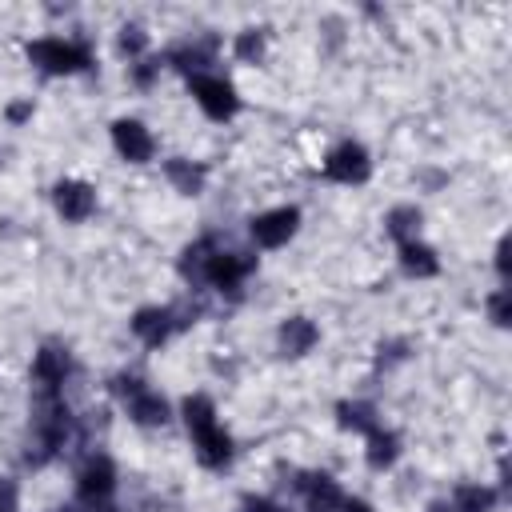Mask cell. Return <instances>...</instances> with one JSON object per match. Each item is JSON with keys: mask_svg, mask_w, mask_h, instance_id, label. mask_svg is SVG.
I'll use <instances>...</instances> for the list:
<instances>
[{"mask_svg": "<svg viewBox=\"0 0 512 512\" xmlns=\"http://www.w3.org/2000/svg\"><path fill=\"white\" fill-rule=\"evenodd\" d=\"M296 228H300V212L296 208H272V212H260L252 220V240L260 248H280V244H288L296 236Z\"/></svg>", "mask_w": 512, "mask_h": 512, "instance_id": "obj_5", "label": "cell"}, {"mask_svg": "<svg viewBox=\"0 0 512 512\" xmlns=\"http://www.w3.org/2000/svg\"><path fill=\"white\" fill-rule=\"evenodd\" d=\"M28 60L48 72V76H68V72H80L88 68V48L76 44V40H60V36H44V40H32L28 44Z\"/></svg>", "mask_w": 512, "mask_h": 512, "instance_id": "obj_2", "label": "cell"}, {"mask_svg": "<svg viewBox=\"0 0 512 512\" xmlns=\"http://www.w3.org/2000/svg\"><path fill=\"white\" fill-rule=\"evenodd\" d=\"M396 456H400V440H396V432L372 428V432H368V464H372V468H388Z\"/></svg>", "mask_w": 512, "mask_h": 512, "instance_id": "obj_17", "label": "cell"}, {"mask_svg": "<svg viewBox=\"0 0 512 512\" xmlns=\"http://www.w3.org/2000/svg\"><path fill=\"white\" fill-rule=\"evenodd\" d=\"M400 268L408 272V276H436L440 272V260H436V252L428 248V244H420V240H408V244H400Z\"/></svg>", "mask_w": 512, "mask_h": 512, "instance_id": "obj_15", "label": "cell"}, {"mask_svg": "<svg viewBox=\"0 0 512 512\" xmlns=\"http://www.w3.org/2000/svg\"><path fill=\"white\" fill-rule=\"evenodd\" d=\"M208 256H212V248H208V240H196L188 252H184V260H180V272L188 276V280H204V268H208Z\"/></svg>", "mask_w": 512, "mask_h": 512, "instance_id": "obj_21", "label": "cell"}, {"mask_svg": "<svg viewBox=\"0 0 512 512\" xmlns=\"http://www.w3.org/2000/svg\"><path fill=\"white\" fill-rule=\"evenodd\" d=\"M28 116H32V104H28V100H20V104L8 108V120H12V124H20V120H28Z\"/></svg>", "mask_w": 512, "mask_h": 512, "instance_id": "obj_26", "label": "cell"}, {"mask_svg": "<svg viewBox=\"0 0 512 512\" xmlns=\"http://www.w3.org/2000/svg\"><path fill=\"white\" fill-rule=\"evenodd\" d=\"M336 412H340V424L352 428V432H372V428H380L372 404H340Z\"/></svg>", "mask_w": 512, "mask_h": 512, "instance_id": "obj_19", "label": "cell"}, {"mask_svg": "<svg viewBox=\"0 0 512 512\" xmlns=\"http://www.w3.org/2000/svg\"><path fill=\"white\" fill-rule=\"evenodd\" d=\"M184 424L196 448V460L204 468H224L232 460V440L228 432L216 424V404L208 396H188L184 400Z\"/></svg>", "mask_w": 512, "mask_h": 512, "instance_id": "obj_1", "label": "cell"}, {"mask_svg": "<svg viewBox=\"0 0 512 512\" xmlns=\"http://www.w3.org/2000/svg\"><path fill=\"white\" fill-rule=\"evenodd\" d=\"M188 84H192V96H196V104L204 108V116H212V120H232V116H236L240 100H236V88H232L224 76L200 72V76H192Z\"/></svg>", "mask_w": 512, "mask_h": 512, "instance_id": "obj_3", "label": "cell"}, {"mask_svg": "<svg viewBox=\"0 0 512 512\" xmlns=\"http://www.w3.org/2000/svg\"><path fill=\"white\" fill-rule=\"evenodd\" d=\"M244 508H248V512H284V508H280V504H272V500H248Z\"/></svg>", "mask_w": 512, "mask_h": 512, "instance_id": "obj_27", "label": "cell"}, {"mask_svg": "<svg viewBox=\"0 0 512 512\" xmlns=\"http://www.w3.org/2000/svg\"><path fill=\"white\" fill-rule=\"evenodd\" d=\"M304 504H308V512H340V504H344V496H340V488H336V480L332 476H324V472H316V476H304Z\"/></svg>", "mask_w": 512, "mask_h": 512, "instance_id": "obj_12", "label": "cell"}, {"mask_svg": "<svg viewBox=\"0 0 512 512\" xmlns=\"http://www.w3.org/2000/svg\"><path fill=\"white\" fill-rule=\"evenodd\" d=\"M172 328H176L172 308H140V312L132 316V332H136L148 348H160V344L172 336Z\"/></svg>", "mask_w": 512, "mask_h": 512, "instance_id": "obj_10", "label": "cell"}, {"mask_svg": "<svg viewBox=\"0 0 512 512\" xmlns=\"http://www.w3.org/2000/svg\"><path fill=\"white\" fill-rule=\"evenodd\" d=\"M488 316H492V324H508V292H496L492 300H488Z\"/></svg>", "mask_w": 512, "mask_h": 512, "instance_id": "obj_24", "label": "cell"}, {"mask_svg": "<svg viewBox=\"0 0 512 512\" xmlns=\"http://www.w3.org/2000/svg\"><path fill=\"white\" fill-rule=\"evenodd\" d=\"M128 400V416L136 420V424H144V428H156V424H164L168 420V400L160 396V392H152V388H136L132 396H124Z\"/></svg>", "mask_w": 512, "mask_h": 512, "instance_id": "obj_11", "label": "cell"}, {"mask_svg": "<svg viewBox=\"0 0 512 512\" xmlns=\"http://www.w3.org/2000/svg\"><path fill=\"white\" fill-rule=\"evenodd\" d=\"M340 512H372V504L368 500H344Z\"/></svg>", "mask_w": 512, "mask_h": 512, "instance_id": "obj_28", "label": "cell"}, {"mask_svg": "<svg viewBox=\"0 0 512 512\" xmlns=\"http://www.w3.org/2000/svg\"><path fill=\"white\" fill-rule=\"evenodd\" d=\"M368 172H372V160H368V152L356 140H340L324 156V176L336 180V184H364Z\"/></svg>", "mask_w": 512, "mask_h": 512, "instance_id": "obj_4", "label": "cell"}, {"mask_svg": "<svg viewBox=\"0 0 512 512\" xmlns=\"http://www.w3.org/2000/svg\"><path fill=\"white\" fill-rule=\"evenodd\" d=\"M0 512H16V484L0 476Z\"/></svg>", "mask_w": 512, "mask_h": 512, "instance_id": "obj_25", "label": "cell"}, {"mask_svg": "<svg viewBox=\"0 0 512 512\" xmlns=\"http://www.w3.org/2000/svg\"><path fill=\"white\" fill-rule=\"evenodd\" d=\"M384 224H388V232H392L400 244H408V240H416V232H420V212L404 204V208H392Z\"/></svg>", "mask_w": 512, "mask_h": 512, "instance_id": "obj_18", "label": "cell"}, {"mask_svg": "<svg viewBox=\"0 0 512 512\" xmlns=\"http://www.w3.org/2000/svg\"><path fill=\"white\" fill-rule=\"evenodd\" d=\"M316 340H320V332H316V324L304 320V316H292V320L280 324V348H284V356H304Z\"/></svg>", "mask_w": 512, "mask_h": 512, "instance_id": "obj_14", "label": "cell"}, {"mask_svg": "<svg viewBox=\"0 0 512 512\" xmlns=\"http://www.w3.org/2000/svg\"><path fill=\"white\" fill-rule=\"evenodd\" d=\"M496 268L508 272V240H500V248H496Z\"/></svg>", "mask_w": 512, "mask_h": 512, "instance_id": "obj_29", "label": "cell"}, {"mask_svg": "<svg viewBox=\"0 0 512 512\" xmlns=\"http://www.w3.org/2000/svg\"><path fill=\"white\" fill-rule=\"evenodd\" d=\"M492 500H496V492L484 488V484H464V488L456 492V508H460V512H488Z\"/></svg>", "mask_w": 512, "mask_h": 512, "instance_id": "obj_20", "label": "cell"}, {"mask_svg": "<svg viewBox=\"0 0 512 512\" xmlns=\"http://www.w3.org/2000/svg\"><path fill=\"white\" fill-rule=\"evenodd\" d=\"M120 52H128V56H140L144 52V28L140 24H124L120 28Z\"/></svg>", "mask_w": 512, "mask_h": 512, "instance_id": "obj_23", "label": "cell"}, {"mask_svg": "<svg viewBox=\"0 0 512 512\" xmlns=\"http://www.w3.org/2000/svg\"><path fill=\"white\" fill-rule=\"evenodd\" d=\"M248 272H252V260H248L244 252H212V256H208V268H204V280H208L212 288H220V292H224V288L232 292Z\"/></svg>", "mask_w": 512, "mask_h": 512, "instance_id": "obj_9", "label": "cell"}, {"mask_svg": "<svg viewBox=\"0 0 512 512\" xmlns=\"http://www.w3.org/2000/svg\"><path fill=\"white\" fill-rule=\"evenodd\" d=\"M52 200H56V212H60L64 220H72V224L88 220L92 208H96V192H92V184H84V180H60L56 192H52Z\"/></svg>", "mask_w": 512, "mask_h": 512, "instance_id": "obj_6", "label": "cell"}, {"mask_svg": "<svg viewBox=\"0 0 512 512\" xmlns=\"http://www.w3.org/2000/svg\"><path fill=\"white\" fill-rule=\"evenodd\" d=\"M112 144H116V152L124 156V160H132V164H144V160H152V132L140 124V120H116L112 124Z\"/></svg>", "mask_w": 512, "mask_h": 512, "instance_id": "obj_8", "label": "cell"}, {"mask_svg": "<svg viewBox=\"0 0 512 512\" xmlns=\"http://www.w3.org/2000/svg\"><path fill=\"white\" fill-rule=\"evenodd\" d=\"M164 172H168V180H172L184 196H196V192L204 188V176H208V172H204L200 164H192V160H168Z\"/></svg>", "mask_w": 512, "mask_h": 512, "instance_id": "obj_16", "label": "cell"}, {"mask_svg": "<svg viewBox=\"0 0 512 512\" xmlns=\"http://www.w3.org/2000/svg\"><path fill=\"white\" fill-rule=\"evenodd\" d=\"M112 488H116V468H112L108 456H92V460L80 468V476H76V492H80V500H88V504L108 500Z\"/></svg>", "mask_w": 512, "mask_h": 512, "instance_id": "obj_7", "label": "cell"}, {"mask_svg": "<svg viewBox=\"0 0 512 512\" xmlns=\"http://www.w3.org/2000/svg\"><path fill=\"white\" fill-rule=\"evenodd\" d=\"M260 52H264V32L260 28H244L236 36V56L240 60H260Z\"/></svg>", "mask_w": 512, "mask_h": 512, "instance_id": "obj_22", "label": "cell"}, {"mask_svg": "<svg viewBox=\"0 0 512 512\" xmlns=\"http://www.w3.org/2000/svg\"><path fill=\"white\" fill-rule=\"evenodd\" d=\"M68 368H72V360H68V352L64 348H56V344H48V348H40L36 352V364H32V376L52 392L56 384H64V376H68Z\"/></svg>", "mask_w": 512, "mask_h": 512, "instance_id": "obj_13", "label": "cell"}]
</instances>
